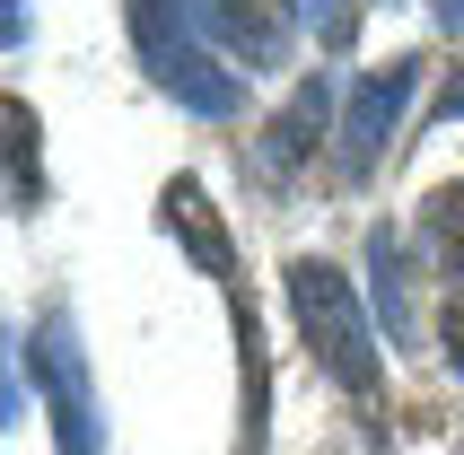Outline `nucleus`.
Wrapping results in <instances>:
<instances>
[{
  "label": "nucleus",
  "mask_w": 464,
  "mask_h": 455,
  "mask_svg": "<svg viewBox=\"0 0 464 455\" xmlns=\"http://www.w3.org/2000/svg\"><path fill=\"white\" fill-rule=\"evenodd\" d=\"M131 53H140V71H150L184 114H210V123L246 114L237 71H228V62H210L202 0H131Z\"/></svg>",
  "instance_id": "f257e3e1"
},
{
  "label": "nucleus",
  "mask_w": 464,
  "mask_h": 455,
  "mask_svg": "<svg viewBox=\"0 0 464 455\" xmlns=\"http://www.w3.org/2000/svg\"><path fill=\"white\" fill-rule=\"evenodd\" d=\"M289 315L307 333V351L324 359V377H334L342 394L377 403V333H368V306H360V289H351V272L324 263V254H298V263H289Z\"/></svg>",
  "instance_id": "f03ea898"
},
{
  "label": "nucleus",
  "mask_w": 464,
  "mask_h": 455,
  "mask_svg": "<svg viewBox=\"0 0 464 455\" xmlns=\"http://www.w3.org/2000/svg\"><path fill=\"white\" fill-rule=\"evenodd\" d=\"M26 385L44 394L62 455H105V411H97V385H88V351H79L71 306H44L26 324Z\"/></svg>",
  "instance_id": "7ed1b4c3"
},
{
  "label": "nucleus",
  "mask_w": 464,
  "mask_h": 455,
  "mask_svg": "<svg viewBox=\"0 0 464 455\" xmlns=\"http://www.w3.org/2000/svg\"><path fill=\"white\" fill-rule=\"evenodd\" d=\"M420 88V62L403 53V62H386V71H368L360 88H351V105H342V123H334V158H342V176H368L377 158H386L394 123H403V105H412Z\"/></svg>",
  "instance_id": "20e7f679"
},
{
  "label": "nucleus",
  "mask_w": 464,
  "mask_h": 455,
  "mask_svg": "<svg viewBox=\"0 0 464 455\" xmlns=\"http://www.w3.org/2000/svg\"><path fill=\"white\" fill-rule=\"evenodd\" d=\"M202 35L228 44L246 71H281L298 53V9L289 0H202Z\"/></svg>",
  "instance_id": "39448f33"
},
{
  "label": "nucleus",
  "mask_w": 464,
  "mask_h": 455,
  "mask_svg": "<svg viewBox=\"0 0 464 455\" xmlns=\"http://www.w3.org/2000/svg\"><path fill=\"white\" fill-rule=\"evenodd\" d=\"M324 123H342V114H334V88H324V79H307V88L289 97V114L263 131V167H272V176H289V167L315 150V131H324Z\"/></svg>",
  "instance_id": "423d86ee"
},
{
  "label": "nucleus",
  "mask_w": 464,
  "mask_h": 455,
  "mask_svg": "<svg viewBox=\"0 0 464 455\" xmlns=\"http://www.w3.org/2000/svg\"><path fill=\"white\" fill-rule=\"evenodd\" d=\"M368 272H377V315H386L394 342H420V315H412V280H403V237L377 228L368 237Z\"/></svg>",
  "instance_id": "0eeeda50"
},
{
  "label": "nucleus",
  "mask_w": 464,
  "mask_h": 455,
  "mask_svg": "<svg viewBox=\"0 0 464 455\" xmlns=\"http://www.w3.org/2000/svg\"><path fill=\"white\" fill-rule=\"evenodd\" d=\"M420 246H430V263H439V272L464 280V176L439 184V193L420 202Z\"/></svg>",
  "instance_id": "6e6552de"
},
{
  "label": "nucleus",
  "mask_w": 464,
  "mask_h": 455,
  "mask_svg": "<svg viewBox=\"0 0 464 455\" xmlns=\"http://www.w3.org/2000/svg\"><path fill=\"white\" fill-rule=\"evenodd\" d=\"M9 123H18V202H35V193H44V158H35V114H26V105H9Z\"/></svg>",
  "instance_id": "1a4fd4ad"
},
{
  "label": "nucleus",
  "mask_w": 464,
  "mask_h": 455,
  "mask_svg": "<svg viewBox=\"0 0 464 455\" xmlns=\"http://www.w3.org/2000/svg\"><path fill=\"white\" fill-rule=\"evenodd\" d=\"M439 342H447V359L464 368V298H447V315H439Z\"/></svg>",
  "instance_id": "9d476101"
},
{
  "label": "nucleus",
  "mask_w": 464,
  "mask_h": 455,
  "mask_svg": "<svg viewBox=\"0 0 464 455\" xmlns=\"http://www.w3.org/2000/svg\"><path fill=\"white\" fill-rule=\"evenodd\" d=\"M315 18H324L334 44H351V26H360V18H351V0H315Z\"/></svg>",
  "instance_id": "9b49d317"
},
{
  "label": "nucleus",
  "mask_w": 464,
  "mask_h": 455,
  "mask_svg": "<svg viewBox=\"0 0 464 455\" xmlns=\"http://www.w3.org/2000/svg\"><path fill=\"white\" fill-rule=\"evenodd\" d=\"M430 9H439V26H447V35H464V0H430Z\"/></svg>",
  "instance_id": "f8f14e48"
}]
</instances>
